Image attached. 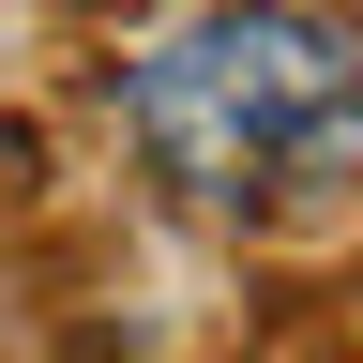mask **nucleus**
<instances>
[{
    "label": "nucleus",
    "mask_w": 363,
    "mask_h": 363,
    "mask_svg": "<svg viewBox=\"0 0 363 363\" xmlns=\"http://www.w3.org/2000/svg\"><path fill=\"white\" fill-rule=\"evenodd\" d=\"M121 121L197 197L333 182V167H363V45L333 16H288V0H227V16H182L121 76Z\"/></svg>",
    "instance_id": "obj_1"
}]
</instances>
